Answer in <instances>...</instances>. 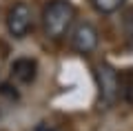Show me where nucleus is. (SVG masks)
Segmentation results:
<instances>
[{
    "label": "nucleus",
    "instance_id": "1",
    "mask_svg": "<svg viewBox=\"0 0 133 131\" xmlns=\"http://www.w3.org/2000/svg\"><path fill=\"white\" fill-rule=\"evenodd\" d=\"M76 18V7L69 0H51L42 11V29L44 36L51 40H60L66 36Z\"/></svg>",
    "mask_w": 133,
    "mask_h": 131
},
{
    "label": "nucleus",
    "instance_id": "2",
    "mask_svg": "<svg viewBox=\"0 0 133 131\" xmlns=\"http://www.w3.org/2000/svg\"><path fill=\"white\" fill-rule=\"evenodd\" d=\"M95 82H98V96H100V104L104 109H111L120 98L122 91V82H120L118 71L111 65L102 62L95 67Z\"/></svg>",
    "mask_w": 133,
    "mask_h": 131
},
{
    "label": "nucleus",
    "instance_id": "3",
    "mask_svg": "<svg viewBox=\"0 0 133 131\" xmlns=\"http://www.w3.org/2000/svg\"><path fill=\"white\" fill-rule=\"evenodd\" d=\"M31 22H33V11L27 2H16L9 11H7V31H9L11 38L16 40H22L24 36L29 33L31 29Z\"/></svg>",
    "mask_w": 133,
    "mask_h": 131
},
{
    "label": "nucleus",
    "instance_id": "4",
    "mask_svg": "<svg viewBox=\"0 0 133 131\" xmlns=\"http://www.w3.org/2000/svg\"><path fill=\"white\" fill-rule=\"evenodd\" d=\"M71 47L78 53H91L98 47V29L91 22H80L71 33Z\"/></svg>",
    "mask_w": 133,
    "mask_h": 131
},
{
    "label": "nucleus",
    "instance_id": "5",
    "mask_svg": "<svg viewBox=\"0 0 133 131\" xmlns=\"http://www.w3.org/2000/svg\"><path fill=\"white\" fill-rule=\"evenodd\" d=\"M9 76L18 84H31L36 80V76H38V62L33 58H27V56L16 58L9 67Z\"/></svg>",
    "mask_w": 133,
    "mask_h": 131
},
{
    "label": "nucleus",
    "instance_id": "6",
    "mask_svg": "<svg viewBox=\"0 0 133 131\" xmlns=\"http://www.w3.org/2000/svg\"><path fill=\"white\" fill-rule=\"evenodd\" d=\"M124 5V0H93V7L100 14H113Z\"/></svg>",
    "mask_w": 133,
    "mask_h": 131
},
{
    "label": "nucleus",
    "instance_id": "7",
    "mask_svg": "<svg viewBox=\"0 0 133 131\" xmlns=\"http://www.w3.org/2000/svg\"><path fill=\"white\" fill-rule=\"evenodd\" d=\"M0 93L5 96V98H9V100H18L20 98L18 91H16V87H11L9 82H0Z\"/></svg>",
    "mask_w": 133,
    "mask_h": 131
},
{
    "label": "nucleus",
    "instance_id": "8",
    "mask_svg": "<svg viewBox=\"0 0 133 131\" xmlns=\"http://www.w3.org/2000/svg\"><path fill=\"white\" fill-rule=\"evenodd\" d=\"M33 131H58V129H56V127H51V124H47V122H40V124L33 127Z\"/></svg>",
    "mask_w": 133,
    "mask_h": 131
}]
</instances>
